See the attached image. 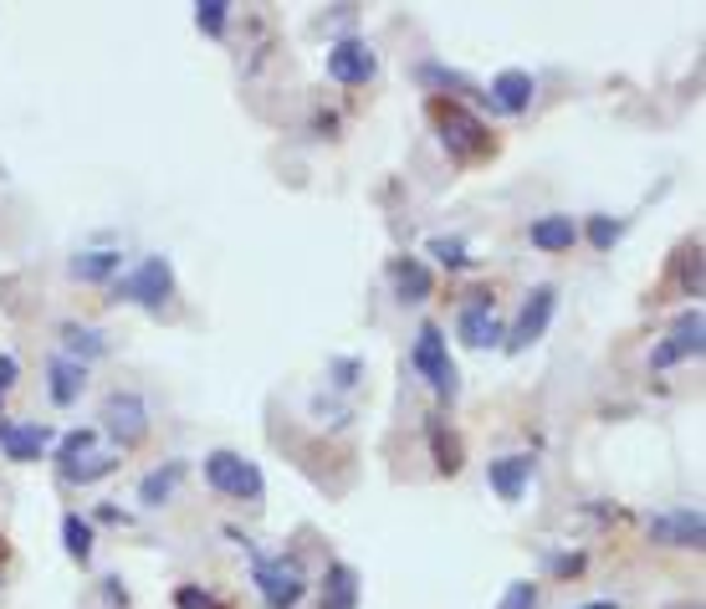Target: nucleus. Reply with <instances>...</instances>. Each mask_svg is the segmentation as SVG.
Returning a JSON list of instances; mask_svg holds the SVG:
<instances>
[{
    "instance_id": "obj_2",
    "label": "nucleus",
    "mask_w": 706,
    "mask_h": 609,
    "mask_svg": "<svg viewBox=\"0 0 706 609\" xmlns=\"http://www.w3.org/2000/svg\"><path fill=\"white\" fill-rule=\"evenodd\" d=\"M415 369L426 374V385L441 400H456L461 374H456V358L445 354V333L435 323H420V333H415Z\"/></svg>"
},
{
    "instance_id": "obj_17",
    "label": "nucleus",
    "mask_w": 706,
    "mask_h": 609,
    "mask_svg": "<svg viewBox=\"0 0 706 609\" xmlns=\"http://www.w3.org/2000/svg\"><path fill=\"white\" fill-rule=\"evenodd\" d=\"M528 241L538 252H569L578 241V225L569 221V215H538V221L528 225Z\"/></svg>"
},
{
    "instance_id": "obj_33",
    "label": "nucleus",
    "mask_w": 706,
    "mask_h": 609,
    "mask_svg": "<svg viewBox=\"0 0 706 609\" xmlns=\"http://www.w3.org/2000/svg\"><path fill=\"white\" fill-rule=\"evenodd\" d=\"M15 374H21V364H15L11 354H0V395H5V389L15 385Z\"/></svg>"
},
{
    "instance_id": "obj_23",
    "label": "nucleus",
    "mask_w": 706,
    "mask_h": 609,
    "mask_svg": "<svg viewBox=\"0 0 706 609\" xmlns=\"http://www.w3.org/2000/svg\"><path fill=\"white\" fill-rule=\"evenodd\" d=\"M118 466V456H82V461H73V466H62V476L67 481H77V487H88V481H98V476H108Z\"/></svg>"
},
{
    "instance_id": "obj_12",
    "label": "nucleus",
    "mask_w": 706,
    "mask_h": 609,
    "mask_svg": "<svg viewBox=\"0 0 706 609\" xmlns=\"http://www.w3.org/2000/svg\"><path fill=\"white\" fill-rule=\"evenodd\" d=\"M389 283H395L399 302H426L430 292H435V277L426 272L420 256H395V262H389Z\"/></svg>"
},
{
    "instance_id": "obj_19",
    "label": "nucleus",
    "mask_w": 706,
    "mask_h": 609,
    "mask_svg": "<svg viewBox=\"0 0 706 609\" xmlns=\"http://www.w3.org/2000/svg\"><path fill=\"white\" fill-rule=\"evenodd\" d=\"M179 481H185V461H164L159 472H148L144 481H139V502H144V507H164L169 497H175Z\"/></svg>"
},
{
    "instance_id": "obj_9",
    "label": "nucleus",
    "mask_w": 706,
    "mask_h": 609,
    "mask_svg": "<svg viewBox=\"0 0 706 609\" xmlns=\"http://www.w3.org/2000/svg\"><path fill=\"white\" fill-rule=\"evenodd\" d=\"M456 339L466 343V348H497V343L507 339V333H501V323H497V312H492V298H482V292H476V302H466V308H461Z\"/></svg>"
},
{
    "instance_id": "obj_20",
    "label": "nucleus",
    "mask_w": 706,
    "mask_h": 609,
    "mask_svg": "<svg viewBox=\"0 0 706 609\" xmlns=\"http://www.w3.org/2000/svg\"><path fill=\"white\" fill-rule=\"evenodd\" d=\"M318 609H358V574L349 564H333L328 568V584H323V599Z\"/></svg>"
},
{
    "instance_id": "obj_24",
    "label": "nucleus",
    "mask_w": 706,
    "mask_h": 609,
    "mask_svg": "<svg viewBox=\"0 0 706 609\" xmlns=\"http://www.w3.org/2000/svg\"><path fill=\"white\" fill-rule=\"evenodd\" d=\"M225 21H231V5H225V0H200V5H195V26L206 31V36H225Z\"/></svg>"
},
{
    "instance_id": "obj_16",
    "label": "nucleus",
    "mask_w": 706,
    "mask_h": 609,
    "mask_svg": "<svg viewBox=\"0 0 706 609\" xmlns=\"http://www.w3.org/2000/svg\"><path fill=\"white\" fill-rule=\"evenodd\" d=\"M46 441H52V431H46V425H36V420H26V425L0 420V451H5L11 461H36Z\"/></svg>"
},
{
    "instance_id": "obj_1",
    "label": "nucleus",
    "mask_w": 706,
    "mask_h": 609,
    "mask_svg": "<svg viewBox=\"0 0 706 609\" xmlns=\"http://www.w3.org/2000/svg\"><path fill=\"white\" fill-rule=\"evenodd\" d=\"M206 481L221 491V497H235V502H262V491H266L262 466L251 456H241V451H210Z\"/></svg>"
},
{
    "instance_id": "obj_7",
    "label": "nucleus",
    "mask_w": 706,
    "mask_h": 609,
    "mask_svg": "<svg viewBox=\"0 0 706 609\" xmlns=\"http://www.w3.org/2000/svg\"><path fill=\"white\" fill-rule=\"evenodd\" d=\"M553 308H559V292L553 287H532L528 302H522V312H517V328H512V339H507V348L512 354H522V348H532V343L548 333V323H553Z\"/></svg>"
},
{
    "instance_id": "obj_13",
    "label": "nucleus",
    "mask_w": 706,
    "mask_h": 609,
    "mask_svg": "<svg viewBox=\"0 0 706 609\" xmlns=\"http://www.w3.org/2000/svg\"><path fill=\"white\" fill-rule=\"evenodd\" d=\"M486 481H492V491H497L501 502H517L532 481V456H497L486 466Z\"/></svg>"
},
{
    "instance_id": "obj_15",
    "label": "nucleus",
    "mask_w": 706,
    "mask_h": 609,
    "mask_svg": "<svg viewBox=\"0 0 706 609\" xmlns=\"http://www.w3.org/2000/svg\"><path fill=\"white\" fill-rule=\"evenodd\" d=\"M46 395H52V405H77V395L88 389V364H77V358L57 354L52 364H46Z\"/></svg>"
},
{
    "instance_id": "obj_26",
    "label": "nucleus",
    "mask_w": 706,
    "mask_h": 609,
    "mask_svg": "<svg viewBox=\"0 0 706 609\" xmlns=\"http://www.w3.org/2000/svg\"><path fill=\"white\" fill-rule=\"evenodd\" d=\"M92 441H98V435L92 431H73V435H62V451H57V461L62 466H73V461H82L92 451Z\"/></svg>"
},
{
    "instance_id": "obj_29",
    "label": "nucleus",
    "mask_w": 706,
    "mask_h": 609,
    "mask_svg": "<svg viewBox=\"0 0 706 609\" xmlns=\"http://www.w3.org/2000/svg\"><path fill=\"white\" fill-rule=\"evenodd\" d=\"M430 256H435L441 267H466V262H471V256H466V246H461V241H445V236H435V241H430Z\"/></svg>"
},
{
    "instance_id": "obj_8",
    "label": "nucleus",
    "mask_w": 706,
    "mask_h": 609,
    "mask_svg": "<svg viewBox=\"0 0 706 609\" xmlns=\"http://www.w3.org/2000/svg\"><path fill=\"white\" fill-rule=\"evenodd\" d=\"M702 333H706L702 308H686L676 323H671V339L650 354V364H655V369H671V364H681V358H696L702 354Z\"/></svg>"
},
{
    "instance_id": "obj_11",
    "label": "nucleus",
    "mask_w": 706,
    "mask_h": 609,
    "mask_svg": "<svg viewBox=\"0 0 706 609\" xmlns=\"http://www.w3.org/2000/svg\"><path fill=\"white\" fill-rule=\"evenodd\" d=\"M374 52H368V42H339L333 52H328V77L333 82H343V88H364L368 77H374Z\"/></svg>"
},
{
    "instance_id": "obj_22",
    "label": "nucleus",
    "mask_w": 706,
    "mask_h": 609,
    "mask_svg": "<svg viewBox=\"0 0 706 609\" xmlns=\"http://www.w3.org/2000/svg\"><path fill=\"white\" fill-rule=\"evenodd\" d=\"M62 543H67V553H73L77 564H88L92 558V522L67 512V518H62Z\"/></svg>"
},
{
    "instance_id": "obj_32",
    "label": "nucleus",
    "mask_w": 706,
    "mask_h": 609,
    "mask_svg": "<svg viewBox=\"0 0 706 609\" xmlns=\"http://www.w3.org/2000/svg\"><path fill=\"white\" fill-rule=\"evenodd\" d=\"M358 369H364L358 358H339V364H333V385L349 389V385H353V374H358Z\"/></svg>"
},
{
    "instance_id": "obj_4",
    "label": "nucleus",
    "mask_w": 706,
    "mask_h": 609,
    "mask_svg": "<svg viewBox=\"0 0 706 609\" xmlns=\"http://www.w3.org/2000/svg\"><path fill=\"white\" fill-rule=\"evenodd\" d=\"M435 123H441V144H445V154H451V159L471 164V159H482V154H492V139H486V129L471 119L466 108L435 103Z\"/></svg>"
},
{
    "instance_id": "obj_10",
    "label": "nucleus",
    "mask_w": 706,
    "mask_h": 609,
    "mask_svg": "<svg viewBox=\"0 0 706 609\" xmlns=\"http://www.w3.org/2000/svg\"><path fill=\"white\" fill-rule=\"evenodd\" d=\"M650 538L665 543V549H702L706 522L696 507H676V512H665V518H650Z\"/></svg>"
},
{
    "instance_id": "obj_5",
    "label": "nucleus",
    "mask_w": 706,
    "mask_h": 609,
    "mask_svg": "<svg viewBox=\"0 0 706 609\" xmlns=\"http://www.w3.org/2000/svg\"><path fill=\"white\" fill-rule=\"evenodd\" d=\"M175 292V267L164 256H144L139 272H129L123 283H113V302H139V308H159Z\"/></svg>"
},
{
    "instance_id": "obj_3",
    "label": "nucleus",
    "mask_w": 706,
    "mask_h": 609,
    "mask_svg": "<svg viewBox=\"0 0 706 609\" xmlns=\"http://www.w3.org/2000/svg\"><path fill=\"white\" fill-rule=\"evenodd\" d=\"M251 584L262 589V605L266 609H297V599L308 595V579H302V568L297 558H262L256 553V568H251Z\"/></svg>"
},
{
    "instance_id": "obj_28",
    "label": "nucleus",
    "mask_w": 706,
    "mask_h": 609,
    "mask_svg": "<svg viewBox=\"0 0 706 609\" xmlns=\"http://www.w3.org/2000/svg\"><path fill=\"white\" fill-rule=\"evenodd\" d=\"M430 446H435V456H441V472H461V446L451 441V435H441V425H430Z\"/></svg>"
},
{
    "instance_id": "obj_6",
    "label": "nucleus",
    "mask_w": 706,
    "mask_h": 609,
    "mask_svg": "<svg viewBox=\"0 0 706 609\" xmlns=\"http://www.w3.org/2000/svg\"><path fill=\"white\" fill-rule=\"evenodd\" d=\"M103 431L118 441V451L139 446L148 435V405L139 400V395H108L103 405Z\"/></svg>"
},
{
    "instance_id": "obj_21",
    "label": "nucleus",
    "mask_w": 706,
    "mask_h": 609,
    "mask_svg": "<svg viewBox=\"0 0 706 609\" xmlns=\"http://www.w3.org/2000/svg\"><path fill=\"white\" fill-rule=\"evenodd\" d=\"M118 267H123V256L118 252H77L73 256L77 283H108V277H118Z\"/></svg>"
},
{
    "instance_id": "obj_30",
    "label": "nucleus",
    "mask_w": 706,
    "mask_h": 609,
    "mask_svg": "<svg viewBox=\"0 0 706 609\" xmlns=\"http://www.w3.org/2000/svg\"><path fill=\"white\" fill-rule=\"evenodd\" d=\"M175 605H179V609H225L221 599H210L206 589H179V595H175Z\"/></svg>"
},
{
    "instance_id": "obj_34",
    "label": "nucleus",
    "mask_w": 706,
    "mask_h": 609,
    "mask_svg": "<svg viewBox=\"0 0 706 609\" xmlns=\"http://www.w3.org/2000/svg\"><path fill=\"white\" fill-rule=\"evenodd\" d=\"M584 609H619L615 599H594V605H584Z\"/></svg>"
},
{
    "instance_id": "obj_18",
    "label": "nucleus",
    "mask_w": 706,
    "mask_h": 609,
    "mask_svg": "<svg viewBox=\"0 0 706 609\" xmlns=\"http://www.w3.org/2000/svg\"><path fill=\"white\" fill-rule=\"evenodd\" d=\"M62 348H67V358L88 364V358H103L108 354V333H103V328H88V323H67V328H62Z\"/></svg>"
},
{
    "instance_id": "obj_31",
    "label": "nucleus",
    "mask_w": 706,
    "mask_h": 609,
    "mask_svg": "<svg viewBox=\"0 0 706 609\" xmlns=\"http://www.w3.org/2000/svg\"><path fill=\"white\" fill-rule=\"evenodd\" d=\"M420 77H426V82H441V88H466V77L445 73V67H420Z\"/></svg>"
},
{
    "instance_id": "obj_14",
    "label": "nucleus",
    "mask_w": 706,
    "mask_h": 609,
    "mask_svg": "<svg viewBox=\"0 0 706 609\" xmlns=\"http://www.w3.org/2000/svg\"><path fill=\"white\" fill-rule=\"evenodd\" d=\"M532 92H538V82H532V73H522V67H507V73L492 77V103H497L501 113H528Z\"/></svg>"
},
{
    "instance_id": "obj_25",
    "label": "nucleus",
    "mask_w": 706,
    "mask_h": 609,
    "mask_svg": "<svg viewBox=\"0 0 706 609\" xmlns=\"http://www.w3.org/2000/svg\"><path fill=\"white\" fill-rule=\"evenodd\" d=\"M619 236H625V221H609V215H594V221H588V241H594L599 252H609Z\"/></svg>"
},
{
    "instance_id": "obj_27",
    "label": "nucleus",
    "mask_w": 706,
    "mask_h": 609,
    "mask_svg": "<svg viewBox=\"0 0 706 609\" xmlns=\"http://www.w3.org/2000/svg\"><path fill=\"white\" fill-rule=\"evenodd\" d=\"M497 609H538V584H528V579L507 584V595H501Z\"/></svg>"
}]
</instances>
